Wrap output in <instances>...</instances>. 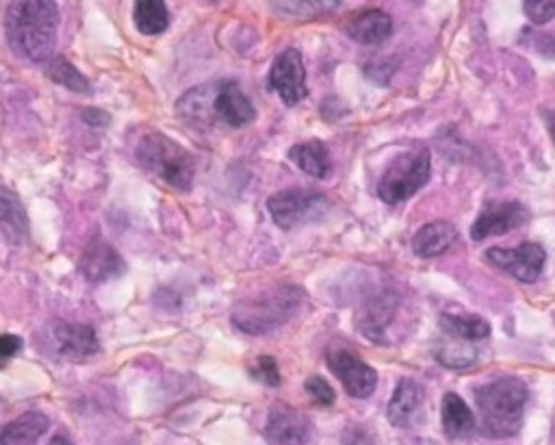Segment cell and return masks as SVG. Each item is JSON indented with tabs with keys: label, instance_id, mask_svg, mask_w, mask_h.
I'll return each mask as SVG.
<instances>
[{
	"label": "cell",
	"instance_id": "22",
	"mask_svg": "<svg viewBox=\"0 0 555 445\" xmlns=\"http://www.w3.org/2000/svg\"><path fill=\"white\" fill-rule=\"evenodd\" d=\"M441 413H443V428L447 432V437L451 439L467 437L475 426V417L471 409L458 393H447L443 398Z\"/></svg>",
	"mask_w": 555,
	"mask_h": 445
},
{
	"label": "cell",
	"instance_id": "17",
	"mask_svg": "<svg viewBox=\"0 0 555 445\" xmlns=\"http://www.w3.org/2000/svg\"><path fill=\"white\" fill-rule=\"evenodd\" d=\"M456 237V228L449 222H430L417 231L415 239H412V250H415V254L421 259H434L438 254L447 252L456 241Z\"/></svg>",
	"mask_w": 555,
	"mask_h": 445
},
{
	"label": "cell",
	"instance_id": "13",
	"mask_svg": "<svg viewBox=\"0 0 555 445\" xmlns=\"http://www.w3.org/2000/svg\"><path fill=\"white\" fill-rule=\"evenodd\" d=\"M215 118L222 120L228 126H235V129H241V126L250 124L256 118V109L252 105V100L245 96L239 83L224 81L217 85Z\"/></svg>",
	"mask_w": 555,
	"mask_h": 445
},
{
	"label": "cell",
	"instance_id": "23",
	"mask_svg": "<svg viewBox=\"0 0 555 445\" xmlns=\"http://www.w3.org/2000/svg\"><path fill=\"white\" fill-rule=\"evenodd\" d=\"M441 328L447 335L462 341H480L490 335V324L480 315L445 313L441 317Z\"/></svg>",
	"mask_w": 555,
	"mask_h": 445
},
{
	"label": "cell",
	"instance_id": "9",
	"mask_svg": "<svg viewBox=\"0 0 555 445\" xmlns=\"http://www.w3.org/2000/svg\"><path fill=\"white\" fill-rule=\"evenodd\" d=\"M486 259L499 270L508 272L521 283H534L547 261V252L540 244H521L519 248H490Z\"/></svg>",
	"mask_w": 555,
	"mask_h": 445
},
{
	"label": "cell",
	"instance_id": "2",
	"mask_svg": "<svg viewBox=\"0 0 555 445\" xmlns=\"http://www.w3.org/2000/svg\"><path fill=\"white\" fill-rule=\"evenodd\" d=\"M529 389L519 378H499L475 391L486 437H514L521 430Z\"/></svg>",
	"mask_w": 555,
	"mask_h": 445
},
{
	"label": "cell",
	"instance_id": "31",
	"mask_svg": "<svg viewBox=\"0 0 555 445\" xmlns=\"http://www.w3.org/2000/svg\"><path fill=\"white\" fill-rule=\"evenodd\" d=\"M48 445H72V443L66 437H63V435H55L53 439H50Z\"/></svg>",
	"mask_w": 555,
	"mask_h": 445
},
{
	"label": "cell",
	"instance_id": "20",
	"mask_svg": "<svg viewBox=\"0 0 555 445\" xmlns=\"http://www.w3.org/2000/svg\"><path fill=\"white\" fill-rule=\"evenodd\" d=\"M423 402V389L415 380L404 378L397 385L393 398L389 402V422L393 426H408L410 419L415 417L419 406Z\"/></svg>",
	"mask_w": 555,
	"mask_h": 445
},
{
	"label": "cell",
	"instance_id": "3",
	"mask_svg": "<svg viewBox=\"0 0 555 445\" xmlns=\"http://www.w3.org/2000/svg\"><path fill=\"white\" fill-rule=\"evenodd\" d=\"M304 291L295 285H274L261 294L243 298L232 309V324L245 335H267L285 326L298 313Z\"/></svg>",
	"mask_w": 555,
	"mask_h": 445
},
{
	"label": "cell",
	"instance_id": "4",
	"mask_svg": "<svg viewBox=\"0 0 555 445\" xmlns=\"http://www.w3.org/2000/svg\"><path fill=\"white\" fill-rule=\"evenodd\" d=\"M135 159L146 172L161 178L163 183L178 189V192H189L196 178V163L189 152L178 146L172 137L163 133H146L135 146Z\"/></svg>",
	"mask_w": 555,
	"mask_h": 445
},
{
	"label": "cell",
	"instance_id": "19",
	"mask_svg": "<svg viewBox=\"0 0 555 445\" xmlns=\"http://www.w3.org/2000/svg\"><path fill=\"white\" fill-rule=\"evenodd\" d=\"M215 92L217 85H202L191 89L183 98L178 100L176 111L178 116H183L187 122H213L215 118Z\"/></svg>",
	"mask_w": 555,
	"mask_h": 445
},
{
	"label": "cell",
	"instance_id": "11",
	"mask_svg": "<svg viewBox=\"0 0 555 445\" xmlns=\"http://www.w3.org/2000/svg\"><path fill=\"white\" fill-rule=\"evenodd\" d=\"M81 272L89 283H107L126 272V263L105 239H92L81 257Z\"/></svg>",
	"mask_w": 555,
	"mask_h": 445
},
{
	"label": "cell",
	"instance_id": "21",
	"mask_svg": "<svg viewBox=\"0 0 555 445\" xmlns=\"http://www.w3.org/2000/svg\"><path fill=\"white\" fill-rule=\"evenodd\" d=\"M289 159L298 165L302 172H306L313 178H326L332 170L330 152H328L326 144L317 142V139H313V142L295 144L289 150Z\"/></svg>",
	"mask_w": 555,
	"mask_h": 445
},
{
	"label": "cell",
	"instance_id": "6",
	"mask_svg": "<svg viewBox=\"0 0 555 445\" xmlns=\"http://www.w3.org/2000/svg\"><path fill=\"white\" fill-rule=\"evenodd\" d=\"M328 205L326 196H321L313 189L291 187L285 192H278L267 200V209L271 218L280 228H293L306 220L315 218V215Z\"/></svg>",
	"mask_w": 555,
	"mask_h": 445
},
{
	"label": "cell",
	"instance_id": "12",
	"mask_svg": "<svg viewBox=\"0 0 555 445\" xmlns=\"http://www.w3.org/2000/svg\"><path fill=\"white\" fill-rule=\"evenodd\" d=\"M311 430V422L298 409L278 406L267 419L265 437L271 445H306Z\"/></svg>",
	"mask_w": 555,
	"mask_h": 445
},
{
	"label": "cell",
	"instance_id": "7",
	"mask_svg": "<svg viewBox=\"0 0 555 445\" xmlns=\"http://www.w3.org/2000/svg\"><path fill=\"white\" fill-rule=\"evenodd\" d=\"M269 87L282 98V103L293 107L306 98V68L300 50L287 48L274 59L269 70Z\"/></svg>",
	"mask_w": 555,
	"mask_h": 445
},
{
	"label": "cell",
	"instance_id": "5",
	"mask_svg": "<svg viewBox=\"0 0 555 445\" xmlns=\"http://www.w3.org/2000/svg\"><path fill=\"white\" fill-rule=\"evenodd\" d=\"M430 152L410 150L391 161L389 168L382 174L378 185V196L386 205H399L415 196L419 189L430 181Z\"/></svg>",
	"mask_w": 555,
	"mask_h": 445
},
{
	"label": "cell",
	"instance_id": "27",
	"mask_svg": "<svg viewBox=\"0 0 555 445\" xmlns=\"http://www.w3.org/2000/svg\"><path fill=\"white\" fill-rule=\"evenodd\" d=\"M523 9L534 24H547L555 18V0H523Z\"/></svg>",
	"mask_w": 555,
	"mask_h": 445
},
{
	"label": "cell",
	"instance_id": "14",
	"mask_svg": "<svg viewBox=\"0 0 555 445\" xmlns=\"http://www.w3.org/2000/svg\"><path fill=\"white\" fill-rule=\"evenodd\" d=\"M53 339L63 356L68 359H87L98 352V337L92 326L87 324H70V322H55L53 324Z\"/></svg>",
	"mask_w": 555,
	"mask_h": 445
},
{
	"label": "cell",
	"instance_id": "16",
	"mask_svg": "<svg viewBox=\"0 0 555 445\" xmlns=\"http://www.w3.org/2000/svg\"><path fill=\"white\" fill-rule=\"evenodd\" d=\"M393 33V20L389 14H384L380 9H367L356 14L350 22H347V35L352 37L354 42L373 46L382 44L384 40H389Z\"/></svg>",
	"mask_w": 555,
	"mask_h": 445
},
{
	"label": "cell",
	"instance_id": "32",
	"mask_svg": "<svg viewBox=\"0 0 555 445\" xmlns=\"http://www.w3.org/2000/svg\"><path fill=\"white\" fill-rule=\"evenodd\" d=\"M553 139H555V137H553Z\"/></svg>",
	"mask_w": 555,
	"mask_h": 445
},
{
	"label": "cell",
	"instance_id": "30",
	"mask_svg": "<svg viewBox=\"0 0 555 445\" xmlns=\"http://www.w3.org/2000/svg\"><path fill=\"white\" fill-rule=\"evenodd\" d=\"M20 346H22L20 337H16V335H0V365H3L5 361H9L14 354H18Z\"/></svg>",
	"mask_w": 555,
	"mask_h": 445
},
{
	"label": "cell",
	"instance_id": "24",
	"mask_svg": "<svg viewBox=\"0 0 555 445\" xmlns=\"http://www.w3.org/2000/svg\"><path fill=\"white\" fill-rule=\"evenodd\" d=\"M133 20L139 33L144 35H159L170 24V14H167L165 0H135Z\"/></svg>",
	"mask_w": 555,
	"mask_h": 445
},
{
	"label": "cell",
	"instance_id": "15",
	"mask_svg": "<svg viewBox=\"0 0 555 445\" xmlns=\"http://www.w3.org/2000/svg\"><path fill=\"white\" fill-rule=\"evenodd\" d=\"M0 231L14 246L24 244L29 237V218L22 207V200L5 185H0Z\"/></svg>",
	"mask_w": 555,
	"mask_h": 445
},
{
	"label": "cell",
	"instance_id": "18",
	"mask_svg": "<svg viewBox=\"0 0 555 445\" xmlns=\"http://www.w3.org/2000/svg\"><path fill=\"white\" fill-rule=\"evenodd\" d=\"M50 422L42 413H24L14 422L0 426V445H37Z\"/></svg>",
	"mask_w": 555,
	"mask_h": 445
},
{
	"label": "cell",
	"instance_id": "28",
	"mask_svg": "<svg viewBox=\"0 0 555 445\" xmlns=\"http://www.w3.org/2000/svg\"><path fill=\"white\" fill-rule=\"evenodd\" d=\"M252 376L261 380L263 385L278 387L280 385V372L276 361L271 356H258L252 365Z\"/></svg>",
	"mask_w": 555,
	"mask_h": 445
},
{
	"label": "cell",
	"instance_id": "1",
	"mask_svg": "<svg viewBox=\"0 0 555 445\" xmlns=\"http://www.w3.org/2000/svg\"><path fill=\"white\" fill-rule=\"evenodd\" d=\"M5 31L18 57L35 63L48 61L55 53L59 31L55 0H14L7 9Z\"/></svg>",
	"mask_w": 555,
	"mask_h": 445
},
{
	"label": "cell",
	"instance_id": "10",
	"mask_svg": "<svg viewBox=\"0 0 555 445\" xmlns=\"http://www.w3.org/2000/svg\"><path fill=\"white\" fill-rule=\"evenodd\" d=\"M529 222V211L521 202H499V205H488L480 218L475 220L471 228V237L475 241H484L488 237L506 235L514 228Z\"/></svg>",
	"mask_w": 555,
	"mask_h": 445
},
{
	"label": "cell",
	"instance_id": "8",
	"mask_svg": "<svg viewBox=\"0 0 555 445\" xmlns=\"http://www.w3.org/2000/svg\"><path fill=\"white\" fill-rule=\"evenodd\" d=\"M328 367L332 374L337 376L345 391L350 393L352 398H369L373 391L378 387V374L371 365H367L363 359L350 350L334 348L328 352Z\"/></svg>",
	"mask_w": 555,
	"mask_h": 445
},
{
	"label": "cell",
	"instance_id": "26",
	"mask_svg": "<svg viewBox=\"0 0 555 445\" xmlns=\"http://www.w3.org/2000/svg\"><path fill=\"white\" fill-rule=\"evenodd\" d=\"M46 72H48V76H50V79H53L55 83L72 89V92L87 94L89 89H92V87H89V81L85 79V76H83L79 70H76L70 61L61 59V57H57V59L50 61V63H48V68H46Z\"/></svg>",
	"mask_w": 555,
	"mask_h": 445
},
{
	"label": "cell",
	"instance_id": "25",
	"mask_svg": "<svg viewBox=\"0 0 555 445\" xmlns=\"http://www.w3.org/2000/svg\"><path fill=\"white\" fill-rule=\"evenodd\" d=\"M341 0H269L280 16L295 20H311L326 16L339 7Z\"/></svg>",
	"mask_w": 555,
	"mask_h": 445
},
{
	"label": "cell",
	"instance_id": "29",
	"mask_svg": "<svg viewBox=\"0 0 555 445\" xmlns=\"http://www.w3.org/2000/svg\"><path fill=\"white\" fill-rule=\"evenodd\" d=\"M306 391H308V396H311L315 400V404H319V406L334 404V389L326 383L324 378H319V376L308 378Z\"/></svg>",
	"mask_w": 555,
	"mask_h": 445
}]
</instances>
